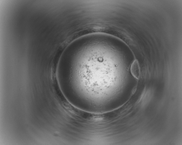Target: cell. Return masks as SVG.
<instances>
[{
  "label": "cell",
  "mask_w": 182,
  "mask_h": 145,
  "mask_svg": "<svg viewBox=\"0 0 182 145\" xmlns=\"http://www.w3.org/2000/svg\"><path fill=\"white\" fill-rule=\"evenodd\" d=\"M101 45L91 41L66 51L64 92L69 102L91 108L102 107L115 72L106 65Z\"/></svg>",
  "instance_id": "obj_1"
},
{
  "label": "cell",
  "mask_w": 182,
  "mask_h": 145,
  "mask_svg": "<svg viewBox=\"0 0 182 145\" xmlns=\"http://www.w3.org/2000/svg\"><path fill=\"white\" fill-rule=\"evenodd\" d=\"M130 72L133 76L137 79L140 75V68L137 60H134L132 63L130 68Z\"/></svg>",
  "instance_id": "obj_2"
}]
</instances>
